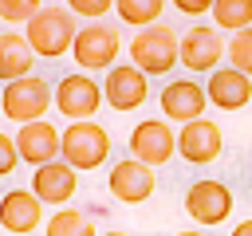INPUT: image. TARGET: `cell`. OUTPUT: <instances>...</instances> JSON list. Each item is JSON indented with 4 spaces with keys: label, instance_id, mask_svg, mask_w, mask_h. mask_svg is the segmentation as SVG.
<instances>
[{
    "label": "cell",
    "instance_id": "obj_1",
    "mask_svg": "<svg viewBox=\"0 0 252 236\" xmlns=\"http://www.w3.org/2000/svg\"><path fill=\"white\" fill-rule=\"evenodd\" d=\"M75 31H79V24H75V16L67 8H39L28 20L24 39H28V47H32L35 59H59V55L71 51Z\"/></svg>",
    "mask_w": 252,
    "mask_h": 236
},
{
    "label": "cell",
    "instance_id": "obj_2",
    "mask_svg": "<svg viewBox=\"0 0 252 236\" xmlns=\"http://www.w3.org/2000/svg\"><path fill=\"white\" fill-rule=\"evenodd\" d=\"M106 157H110V134L98 122H71L59 134V161L71 165L75 173L98 169Z\"/></svg>",
    "mask_w": 252,
    "mask_h": 236
},
{
    "label": "cell",
    "instance_id": "obj_3",
    "mask_svg": "<svg viewBox=\"0 0 252 236\" xmlns=\"http://www.w3.org/2000/svg\"><path fill=\"white\" fill-rule=\"evenodd\" d=\"M130 67H138L146 79L173 71L177 67V31L165 28V24L138 28L134 39H130Z\"/></svg>",
    "mask_w": 252,
    "mask_h": 236
},
{
    "label": "cell",
    "instance_id": "obj_4",
    "mask_svg": "<svg viewBox=\"0 0 252 236\" xmlns=\"http://www.w3.org/2000/svg\"><path fill=\"white\" fill-rule=\"evenodd\" d=\"M118 51H122V35H118V28H110L102 20H91L87 28H79L75 43H71V55H75V63H79L83 75L110 71L114 59H118Z\"/></svg>",
    "mask_w": 252,
    "mask_h": 236
},
{
    "label": "cell",
    "instance_id": "obj_5",
    "mask_svg": "<svg viewBox=\"0 0 252 236\" xmlns=\"http://www.w3.org/2000/svg\"><path fill=\"white\" fill-rule=\"evenodd\" d=\"M51 106V87L39 79V75H24L16 83H4L0 90V110L8 122H39Z\"/></svg>",
    "mask_w": 252,
    "mask_h": 236
},
{
    "label": "cell",
    "instance_id": "obj_6",
    "mask_svg": "<svg viewBox=\"0 0 252 236\" xmlns=\"http://www.w3.org/2000/svg\"><path fill=\"white\" fill-rule=\"evenodd\" d=\"M51 106H59V114L71 118V122H91L94 110L102 106V87L91 75H83V71L63 75L59 87L51 90Z\"/></svg>",
    "mask_w": 252,
    "mask_h": 236
},
{
    "label": "cell",
    "instance_id": "obj_7",
    "mask_svg": "<svg viewBox=\"0 0 252 236\" xmlns=\"http://www.w3.org/2000/svg\"><path fill=\"white\" fill-rule=\"evenodd\" d=\"M185 212L197 220V224H224L228 220V212H232V189L224 185V181H213V177H205V181H193L189 185V193H185Z\"/></svg>",
    "mask_w": 252,
    "mask_h": 236
},
{
    "label": "cell",
    "instance_id": "obj_8",
    "mask_svg": "<svg viewBox=\"0 0 252 236\" xmlns=\"http://www.w3.org/2000/svg\"><path fill=\"white\" fill-rule=\"evenodd\" d=\"M130 153H134V161H142V165H165L173 153H177V134L169 130V122H161V118H146V122H138L134 126V134H130Z\"/></svg>",
    "mask_w": 252,
    "mask_h": 236
},
{
    "label": "cell",
    "instance_id": "obj_9",
    "mask_svg": "<svg viewBox=\"0 0 252 236\" xmlns=\"http://www.w3.org/2000/svg\"><path fill=\"white\" fill-rule=\"evenodd\" d=\"M150 98V79L130 67V63H114L102 79V102L114 106V110H138L142 102Z\"/></svg>",
    "mask_w": 252,
    "mask_h": 236
},
{
    "label": "cell",
    "instance_id": "obj_10",
    "mask_svg": "<svg viewBox=\"0 0 252 236\" xmlns=\"http://www.w3.org/2000/svg\"><path fill=\"white\" fill-rule=\"evenodd\" d=\"M220 55H224V39L217 28H189L185 35H177V63H185L197 75L217 71Z\"/></svg>",
    "mask_w": 252,
    "mask_h": 236
},
{
    "label": "cell",
    "instance_id": "obj_11",
    "mask_svg": "<svg viewBox=\"0 0 252 236\" xmlns=\"http://www.w3.org/2000/svg\"><path fill=\"white\" fill-rule=\"evenodd\" d=\"M220 149H224V134H220V126L209 122V118L185 122L181 134H177V153H181L189 165H209V161L220 157Z\"/></svg>",
    "mask_w": 252,
    "mask_h": 236
},
{
    "label": "cell",
    "instance_id": "obj_12",
    "mask_svg": "<svg viewBox=\"0 0 252 236\" xmlns=\"http://www.w3.org/2000/svg\"><path fill=\"white\" fill-rule=\"evenodd\" d=\"M106 185H110V193H114L122 205H142V201L154 197V185H158V181H154V169H150V165H142V161H134V157H122V161L110 165Z\"/></svg>",
    "mask_w": 252,
    "mask_h": 236
},
{
    "label": "cell",
    "instance_id": "obj_13",
    "mask_svg": "<svg viewBox=\"0 0 252 236\" xmlns=\"http://www.w3.org/2000/svg\"><path fill=\"white\" fill-rule=\"evenodd\" d=\"M75 189H79V173L71 169V165H63L59 157L55 161H47V165H39L35 173H32V197L39 201V205H67L71 197H75Z\"/></svg>",
    "mask_w": 252,
    "mask_h": 236
},
{
    "label": "cell",
    "instance_id": "obj_14",
    "mask_svg": "<svg viewBox=\"0 0 252 236\" xmlns=\"http://www.w3.org/2000/svg\"><path fill=\"white\" fill-rule=\"evenodd\" d=\"M205 106H209L205 87L193 83V79H173L161 90V114L169 122H181V126L185 122H197V118H205Z\"/></svg>",
    "mask_w": 252,
    "mask_h": 236
},
{
    "label": "cell",
    "instance_id": "obj_15",
    "mask_svg": "<svg viewBox=\"0 0 252 236\" xmlns=\"http://www.w3.org/2000/svg\"><path fill=\"white\" fill-rule=\"evenodd\" d=\"M12 142H16L20 161H28V165H35V169L59 157V130H55L51 122H43V118H39V122H24Z\"/></svg>",
    "mask_w": 252,
    "mask_h": 236
},
{
    "label": "cell",
    "instance_id": "obj_16",
    "mask_svg": "<svg viewBox=\"0 0 252 236\" xmlns=\"http://www.w3.org/2000/svg\"><path fill=\"white\" fill-rule=\"evenodd\" d=\"M39 220H43V205L32 197V189H12V193L0 197V224H4V232L28 236V232L39 228Z\"/></svg>",
    "mask_w": 252,
    "mask_h": 236
},
{
    "label": "cell",
    "instance_id": "obj_17",
    "mask_svg": "<svg viewBox=\"0 0 252 236\" xmlns=\"http://www.w3.org/2000/svg\"><path fill=\"white\" fill-rule=\"evenodd\" d=\"M205 98L213 106H220V110H240L252 98V79L240 75V71H232V67H217V71H209Z\"/></svg>",
    "mask_w": 252,
    "mask_h": 236
},
{
    "label": "cell",
    "instance_id": "obj_18",
    "mask_svg": "<svg viewBox=\"0 0 252 236\" xmlns=\"http://www.w3.org/2000/svg\"><path fill=\"white\" fill-rule=\"evenodd\" d=\"M32 47L20 31H0V83H16L24 75H32Z\"/></svg>",
    "mask_w": 252,
    "mask_h": 236
},
{
    "label": "cell",
    "instance_id": "obj_19",
    "mask_svg": "<svg viewBox=\"0 0 252 236\" xmlns=\"http://www.w3.org/2000/svg\"><path fill=\"white\" fill-rule=\"evenodd\" d=\"M43 236H94V220L79 208H55L43 224Z\"/></svg>",
    "mask_w": 252,
    "mask_h": 236
},
{
    "label": "cell",
    "instance_id": "obj_20",
    "mask_svg": "<svg viewBox=\"0 0 252 236\" xmlns=\"http://www.w3.org/2000/svg\"><path fill=\"white\" fill-rule=\"evenodd\" d=\"M213 20H217V28L244 31V28H252V0H213Z\"/></svg>",
    "mask_w": 252,
    "mask_h": 236
},
{
    "label": "cell",
    "instance_id": "obj_21",
    "mask_svg": "<svg viewBox=\"0 0 252 236\" xmlns=\"http://www.w3.org/2000/svg\"><path fill=\"white\" fill-rule=\"evenodd\" d=\"M161 8H165V0H114V12H118L122 24H130V28H150V24H158Z\"/></svg>",
    "mask_w": 252,
    "mask_h": 236
},
{
    "label": "cell",
    "instance_id": "obj_22",
    "mask_svg": "<svg viewBox=\"0 0 252 236\" xmlns=\"http://www.w3.org/2000/svg\"><path fill=\"white\" fill-rule=\"evenodd\" d=\"M224 55H228V67L232 71H240V75L252 79V28L232 31V39L224 43Z\"/></svg>",
    "mask_w": 252,
    "mask_h": 236
},
{
    "label": "cell",
    "instance_id": "obj_23",
    "mask_svg": "<svg viewBox=\"0 0 252 236\" xmlns=\"http://www.w3.org/2000/svg\"><path fill=\"white\" fill-rule=\"evenodd\" d=\"M39 8H43V0H0V20L4 24H28Z\"/></svg>",
    "mask_w": 252,
    "mask_h": 236
},
{
    "label": "cell",
    "instance_id": "obj_24",
    "mask_svg": "<svg viewBox=\"0 0 252 236\" xmlns=\"http://www.w3.org/2000/svg\"><path fill=\"white\" fill-rule=\"evenodd\" d=\"M110 8H114V0H67V12L71 16H87V20H102Z\"/></svg>",
    "mask_w": 252,
    "mask_h": 236
},
{
    "label": "cell",
    "instance_id": "obj_25",
    "mask_svg": "<svg viewBox=\"0 0 252 236\" xmlns=\"http://www.w3.org/2000/svg\"><path fill=\"white\" fill-rule=\"evenodd\" d=\"M20 165V153H16V142L8 134H0V177H8L12 169Z\"/></svg>",
    "mask_w": 252,
    "mask_h": 236
},
{
    "label": "cell",
    "instance_id": "obj_26",
    "mask_svg": "<svg viewBox=\"0 0 252 236\" xmlns=\"http://www.w3.org/2000/svg\"><path fill=\"white\" fill-rule=\"evenodd\" d=\"M173 8L185 16H205V12H213V0H173Z\"/></svg>",
    "mask_w": 252,
    "mask_h": 236
},
{
    "label": "cell",
    "instance_id": "obj_27",
    "mask_svg": "<svg viewBox=\"0 0 252 236\" xmlns=\"http://www.w3.org/2000/svg\"><path fill=\"white\" fill-rule=\"evenodd\" d=\"M232 236H252V220H240V224L232 228Z\"/></svg>",
    "mask_w": 252,
    "mask_h": 236
},
{
    "label": "cell",
    "instance_id": "obj_28",
    "mask_svg": "<svg viewBox=\"0 0 252 236\" xmlns=\"http://www.w3.org/2000/svg\"><path fill=\"white\" fill-rule=\"evenodd\" d=\"M177 236H205V232H197V228H185V232H177Z\"/></svg>",
    "mask_w": 252,
    "mask_h": 236
},
{
    "label": "cell",
    "instance_id": "obj_29",
    "mask_svg": "<svg viewBox=\"0 0 252 236\" xmlns=\"http://www.w3.org/2000/svg\"><path fill=\"white\" fill-rule=\"evenodd\" d=\"M102 236H130V232H102Z\"/></svg>",
    "mask_w": 252,
    "mask_h": 236
}]
</instances>
